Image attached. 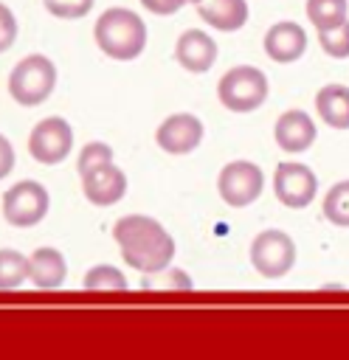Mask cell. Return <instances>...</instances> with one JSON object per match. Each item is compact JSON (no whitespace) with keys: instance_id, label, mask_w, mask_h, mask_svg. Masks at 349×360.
I'll list each match as a JSON object with an SVG mask.
<instances>
[{"instance_id":"24","label":"cell","mask_w":349,"mask_h":360,"mask_svg":"<svg viewBox=\"0 0 349 360\" xmlns=\"http://www.w3.org/2000/svg\"><path fill=\"white\" fill-rule=\"evenodd\" d=\"M42 3L59 20H79L93 8L96 0H42Z\"/></svg>"},{"instance_id":"7","label":"cell","mask_w":349,"mask_h":360,"mask_svg":"<svg viewBox=\"0 0 349 360\" xmlns=\"http://www.w3.org/2000/svg\"><path fill=\"white\" fill-rule=\"evenodd\" d=\"M265 188V172L250 160H231L217 177V191L231 208H245L259 200Z\"/></svg>"},{"instance_id":"9","label":"cell","mask_w":349,"mask_h":360,"mask_svg":"<svg viewBox=\"0 0 349 360\" xmlns=\"http://www.w3.org/2000/svg\"><path fill=\"white\" fill-rule=\"evenodd\" d=\"M276 200L287 208H307L318 194V177L307 163L281 160L273 174Z\"/></svg>"},{"instance_id":"12","label":"cell","mask_w":349,"mask_h":360,"mask_svg":"<svg viewBox=\"0 0 349 360\" xmlns=\"http://www.w3.org/2000/svg\"><path fill=\"white\" fill-rule=\"evenodd\" d=\"M315 121L310 118V112L304 110H287L279 115L276 127H273V138L279 143V149L290 152V155H298V152H307L312 143H315Z\"/></svg>"},{"instance_id":"13","label":"cell","mask_w":349,"mask_h":360,"mask_svg":"<svg viewBox=\"0 0 349 360\" xmlns=\"http://www.w3.org/2000/svg\"><path fill=\"white\" fill-rule=\"evenodd\" d=\"M174 56L177 62L189 70V73H205L211 70V65L217 62V42L200 31V28H189L177 37V45H174Z\"/></svg>"},{"instance_id":"11","label":"cell","mask_w":349,"mask_h":360,"mask_svg":"<svg viewBox=\"0 0 349 360\" xmlns=\"http://www.w3.org/2000/svg\"><path fill=\"white\" fill-rule=\"evenodd\" d=\"M82 194L87 197V202H93L99 208L121 202V197L127 194V174H124V169H118L115 163L93 169L90 174L82 177Z\"/></svg>"},{"instance_id":"18","label":"cell","mask_w":349,"mask_h":360,"mask_svg":"<svg viewBox=\"0 0 349 360\" xmlns=\"http://www.w3.org/2000/svg\"><path fill=\"white\" fill-rule=\"evenodd\" d=\"M31 278V262L14 248H0V290H17Z\"/></svg>"},{"instance_id":"6","label":"cell","mask_w":349,"mask_h":360,"mask_svg":"<svg viewBox=\"0 0 349 360\" xmlns=\"http://www.w3.org/2000/svg\"><path fill=\"white\" fill-rule=\"evenodd\" d=\"M250 264L265 278H281L296 264V242L279 228H267L250 242Z\"/></svg>"},{"instance_id":"21","label":"cell","mask_w":349,"mask_h":360,"mask_svg":"<svg viewBox=\"0 0 349 360\" xmlns=\"http://www.w3.org/2000/svg\"><path fill=\"white\" fill-rule=\"evenodd\" d=\"M82 284H84L87 290H127V287H129L127 276H124L118 267L104 264V262H101V264H93V267L84 273Z\"/></svg>"},{"instance_id":"4","label":"cell","mask_w":349,"mask_h":360,"mask_svg":"<svg viewBox=\"0 0 349 360\" xmlns=\"http://www.w3.org/2000/svg\"><path fill=\"white\" fill-rule=\"evenodd\" d=\"M217 96L231 112H253L267 98V76L253 65H236L222 73Z\"/></svg>"},{"instance_id":"3","label":"cell","mask_w":349,"mask_h":360,"mask_svg":"<svg viewBox=\"0 0 349 360\" xmlns=\"http://www.w3.org/2000/svg\"><path fill=\"white\" fill-rule=\"evenodd\" d=\"M53 87H56V65L42 53H31L20 59L8 73V93L23 107L42 104L53 93Z\"/></svg>"},{"instance_id":"28","label":"cell","mask_w":349,"mask_h":360,"mask_svg":"<svg viewBox=\"0 0 349 360\" xmlns=\"http://www.w3.org/2000/svg\"><path fill=\"white\" fill-rule=\"evenodd\" d=\"M189 3H194V6H200V3H203V0H189Z\"/></svg>"},{"instance_id":"22","label":"cell","mask_w":349,"mask_h":360,"mask_svg":"<svg viewBox=\"0 0 349 360\" xmlns=\"http://www.w3.org/2000/svg\"><path fill=\"white\" fill-rule=\"evenodd\" d=\"M107 163H113V146L104 143V141H90V143H84L82 152H79V158H76V169H79L82 177L90 174V172L99 169V166H107Z\"/></svg>"},{"instance_id":"5","label":"cell","mask_w":349,"mask_h":360,"mask_svg":"<svg viewBox=\"0 0 349 360\" xmlns=\"http://www.w3.org/2000/svg\"><path fill=\"white\" fill-rule=\"evenodd\" d=\"M51 194L39 180H20L3 191V219L14 228H34L48 217Z\"/></svg>"},{"instance_id":"1","label":"cell","mask_w":349,"mask_h":360,"mask_svg":"<svg viewBox=\"0 0 349 360\" xmlns=\"http://www.w3.org/2000/svg\"><path fill=\"white\" fill-rule=\"evenodd\" d=\"M113 239L121 250V259L144 276L169 270L174 259V236L149 214L118 217L113 225Z\"/></svg>"},{"instance_id":"27","label":"cell","mask_w":349,"mask_h":360,"mask_svg":"<svg viewBox=\"0 0 349 360\" xmlns=\"http://www.w3.org/2000/svg\"><path fill=\"white\" fill-rule=\"evenodd\" d=\"M14 146H11V141L0 132V180H6L11 172H14Z\"/></svg>"},{"instance_id":"15","label":"cell","mask_w":349,"mask_h":360,"mask_svg":"<svg viewBox=\"0 0 349 360\" xmlns=\"http://www.w3.org/2000/svg\"><path fill=\"white\" fill-rule=\"evenodd\" d=\"M28 262H31V284L37 287V290H56V287H62L65 284V278H68V262H65V256H62V250L59 248H37L31 256H28Z\"/></svg>"},{"instance_id":"19","label":"cell","mask_w":349,"mask_h":360,"mask_svg":"<svg viewBox=\"0 0 349 360\" xmlns=\"http://www.w3.org/2000/svg\"><path fill=\"white\" fill-rule=\"evenodd\" d=\"M346 11H349L346 0H307V17H310V22L318 31L343 22L346 20Z\"/></svg>"},{"instance_id":"20","label":"cell","mask_w":349,"mask_h":360,"mask_svg":"<svg viewBox=\"0 0 349 360\" xmlns=\"http://www.w3.org/2000/svg\"><path fill=\"white\" fill-rule=\"evenodd\" d=\"M324 217L338 225V228H349V180L335 183L326 194H324Z\"/></svg>"},{"instance_id":"25","label":"cell","mask_w":349,"mask_h":360,"mask_svg":"<svg viewBox=\"0 0 349 360\" xmlns=\"http://www.w3.org/2000/svg\"><path fill=\"white\" fill-rule=\"evenodd\" d=\"M14 39H17V17L6 3H0V53L8 51Z\"/></svg>"},{"instance_id":"10","label":"cell","mask_w":349,"mask_h":360,"mask_svg":"<svg viewBox=\"0 0 349 360\" xmlns=\"http://www.w3.org/2000/svg\"><path fill=\"white\" fill-rule=\"evenodd\" d=\"M203 121L191 112H174L169 118L160 121V127L155 129V141L163 152L169 155H189L203 143Z\"/></svg>"},{"instance_id":"26","label":"cell","mask_w":349,"mask_h":360,"mask_svg":"<svg viewBox=\"0 0 349 360\" xmlns=\"http://www.w3.org/2000/svg\"><path fill=\"white\" fill-rule=\"evenodd\" d=\"M186 3H189V0H141V6H144L146 11H152V14H160V17L180 11Z\"/></svg>"},{"instance_id":"17","label":"cell","mask_w":349,"mask_h":360,"mask_svg":"<svg viewBox=\"0 0 349 360\" xmlns=\"http://www.w3.org/2000/svg\"><path fill=\"white\" fill-rule=\"evenodd\" d=\"M315 110L324 124L332 129H349V87L346 84H324L315 93Z\"/></svg>"},{"instance_id":"16","label":"cell","mask_w":349,"mask_h":360,"mask_svg":"<svg viewBox=\"0 0 349 360\" xmlns=\"http://www.w3.org/2000/svg\"><path fill=\"white\" fill-rule=\"evenodd\" d=\"M203 22L217 31H239L248 22V3L245 0H203L197 6Z\"/></svg>"},{"instance_id":"23","label":"cell","mask_w":349,"mask_h":360,"mask_svg":"<svg viewBox=\"0 0 349 360\" xmlns=\"http://www.w3.org/2000/svg\"><path fill=\"white\" fill-rule=\"evenodd\" d=\"M318 42H321L324 53H329L335 59H346L349 56V20L318 31Z\"/></svg>"},{"instance_id":"8","label":"cell","mask_w":349,"mask_h":360,"mask_svg":"<svg viewBox=\"0 0 349 360\" xmlns=\"http://www.w3.org/2000/svg\"><path fill=\"white\" fill-rule=\"evenodd\" d=\"M73 149V127L62 115L42 118L28 135V152L42 166L62 163Z\"/></svg>"},{"instance_id":"14","label":"cell","mask_w":349,"mask_h":360,"mask_svg":"<svg viewBox=\"0 0 349 360\" xmlns=\"http://www.w3.org/2000/svg\"><path fill=\"white\" fill-rule=\"evenodd\" d=\"M307 51V34L298 22H290V20H281L276 25L267 28L265 34V53L273 59V62H296L298 56H304Z\"/></svg>"},{"instance_id":"2","label":"cell","mask_w":349,"mask_h":360,"mask_svg":"<svg viewBox=\"0 0 349 360\" xmlns=\"http://www.w3.org/2000/svg\"><path fill=\"white\" fill-rule=\"evenodd\" d=\"M93 37H96V45L110 56V59H118V62H129L135 56H141V51L146 48V25L144 20L129 11V8H107L96 25H93Z\"/></svg>"}]
</instances>
